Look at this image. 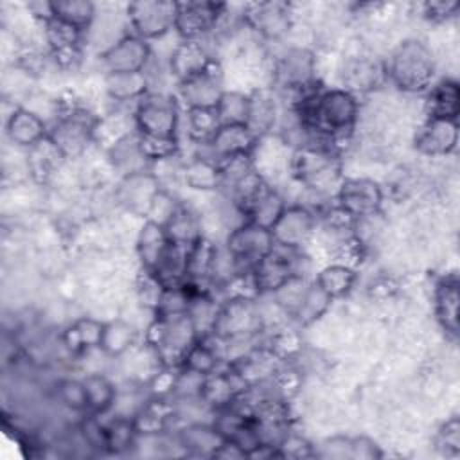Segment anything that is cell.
Returning a JSON list of instances; mask_svg holds the SVG:
<instances>
[{
	"mask_svg": "<svg viewBox=\"0 0 460 460\" xmlns=\"http://www.w3.org/2000/svg\"><path fill=\"white\" fill-rule=\"evenodd\" d=\"M385 72L386 83L401 93H426L435 83L437 58L424 40L406 38L385 58Z\"/></svg>",
	"mask_w": 460,
	"mask_h": 460,
	"instance_id": "obj_1",
	"label": "cell"
},
{
	"mask_svg": "<svg viewBox=\"0 0 460 460\" xmlns=\"http://www.w3.org/2000/svg\"><path fill=\"white\" fill-rule=\"evenodd\" d=\"M289 174L307 194L327 201L334 198L345 178L341 155L325 146H302L293 149L289 156Z\"/></svg>",
	"mask_w": 460,
	"mask_h": 460,
	"instance_id": "obj_2",
	"label": "cell"
},
{
	"mask_svg": "<svg viewBox=\"0 0 460 460\" xmlns=\"http://www.w3.org/2000/svg\"><path fill=\"white\" fill-rule=\"evenodd\" d=\"M318 77L316 54L305 45H291L280 50L270 66V86L277 92L280 102H288L314 84Z\"/></svg>",
	"mask_w": 460,
	"mask_h": 460,
	"instance_id": "obj_3",
	"label": "cell"
},
{
	"mask_svg": "<svg viewBox=\"0 0 460 460\" xmlns=\"http://www.w3.org/2000/svg\"><path fill=\"white\" fill-rule=\"evenodd\" d=\"M199 340V334L187 313L153 316L144 331V343L149 345L162 367L180 368L187 350Z\"/></svg>",
	"mask_w": 460,
	"mask_h": 460,
	"instance_id": "obj_4",
	"label": "cell"
},
{
	"mask_svg": "<svg viewBox=\"0 0 460 460\" xmlns=\"http://www.w3.org/2000/svg\"><path fill=\"white\" fill-rule=\"evenodd\" d=\"M133 122L138 135L180 138L181 106L174 92H147L133 104Z\"/></svg>",
	"mask_w": 460,
	"mask_h": 460,
	"instance_id": "obj_5",
	"label": "cell"
},
{
	"mask_svg": "<svg viewBox=\"0 0 460 460\" xmlns=\"http://www.w3.org/2000/svg\"><path fill=\"white\" fill-rule=\"evenodd\" d=\"M266 320L259 309L257 298L232 296L223 298L212 334L221 340L259 338L264 332Z\"/></svg>",
	"mask_w": 460,
	"mask_h": 460,
	"instance_id": "obj_6",
	"label": "cell"
},
{
	"mask_svg": "<svg viewBox=\"0 0 460 460\" xmlns=\"http://www.w3.org/2000/svg\"><path fill=\"white\" fill-rule=\"evenodd\" d=\"M124 11L129 32L149 43L174 32L176 2L137 0L126 4Z\"/></svg>",
	"mask_w": 460,
	"mask_h": 460,
	"instance_id": "obj_7",
	"label": "cell"
},
{
	"mask_svg": "<svg viewBox=\"0 0 460 460\" xmlns=\"http://www.w3.org/2000/svg\"><path fill=\"white\" fill-rule=\"evenodd\" d=\"M243 23L262 41L284 40L295 25V7L289 2H250L243 7Z\"/></svg>",
	"mask_w": 460,
	"mask_h": 460,
	"instance_id": "obj_8",
	"label": "cell"
},
{
	"mask_svg": "<svg viewBox=\"0 0 460 460\" xmlns=\"http://www.w3.org/2000/svg\"><path fill=\"white\" fill-rule=\"evenodd\" d=\"M273 244L275 243L271 232L250 221H244L228 230L223 243L225 250L234 259L241 273L252 271L253 266L271 252Z\"/></svg>",
	"mask_w": 460,
	"mask_h": 460,
	"instance_id": "obj_9",
	"label": "cell"
},
{
	"mask_svg": "<svg viewBox=\"0 0 460 460\" xmlns=\"http://www.w3.org/2000/svg\"><path fill=\"white\" fill-rule=\"evenodd\" d=\"M332 199L356 221H361L381 214L385 190L381 183L372 178L345 176Z\"/></svg>",
	"mask_w": 460,
	"mask_h": 460,
	"instance_id": "obj_10",
	"label": "cell"
},
{
	"mask_svg": "<svg viewBox=\"0 0 460 460\" xmlns=\"http://www.w3.org/2000/svg\"><path fill=\"white\" fill-rule=\"evenodd\" d=\"M226 11L228 5L217 2H176L174 32L180 40L205 41L207 38L216 34Z\"/></svg>",
	"mask_w": 460,
	"mask_h": 460,
	"instance_id": "obj_11",
	"label": "cell"
},
{
	"mask_svg": "<svg viewBox=\"0 0 460 460\" xmlns=\"http://www.w3.org/2000/svg\"><path fill=\"white\" fill-rule=\"evenodd\" d=\"M261 138L244 124L219 126L216 133L203 144H196V153L223 164L235 156H253Z\"/></svg>",
	"mask_w": 460,
	"mask_h": 460,
	"instance_id": "obj_12",
	"label": "cell"
},
{
	"mask_svg": "<svg viewBox=\"0 0 460 460\" xmlns=\"http://www.w3.org/2000/svg\"><path fill=\"white\" fill-rule=\"evenodd\" d=\"M316 230L318 216L314 208L304 203H288L270 232L275 244L305 250V246L314 239Z\"/></svg>",
	"mask_w": 460,
	"mask_h": 460,
	"instance_id": "obj_13",
	"label": "cell"
},
{
	"mask_svg": "<svg viewBox=\"0 0 460 460\" xmlns=\"http://www.w3.org/2000/svg\"><path fill=\"white\" fill-rule=\"evenodd\" d=\"M225 90H226L225 88V72H223L221 63L216 59L201 74H198L183 83H178L174 95H176L181 110H194V108L216 110Z\"/></svg>",
	"mask_w": 460,
	"mask_h": 460,
	"instance_id": "obj_14",
	"label": "cell"
},
{
	"mask_svg": "<svg viewBox=\"0 0 460 460\" xmlns=\"http://www.w3.org/2000/svg\"><path fill=\"white\" fill-rule=\"evenodd\" d=\"M341 88L354 93L356 97L372 93L386 83L385 59L370 52L350 54L343 58L340 66Z\"/></svg>",
	"mask_w": 460,
	"mask_h": 460,
	"instance_id": "obj_15",
	"label": "cell"
},
{
	"mask_svg": "<svg viewBox=\"0 0 460 460\" xmlns=\"http://www.w3.org/2000/svg\"><path fill=\"white\" fill-rule=\"evenodd\" d=\"M153 59V47L149 41L138 38L133 32L124 34L113 45L99 54V65L102 74L122 72H144Z\"/></svg>",
	"mask_w": 460,
	"mask_h": 460,
	"instance_id": "obj_16",
	"label": "cell"
},
{
	"mask_svg": "<svg viewBox=\"0 0 460 460\" xmlns=\"http://www.w3.org/2000/svg\"><path fill=\"white\" fill-rule=\"evenodd\" d=\"M413 147L428 158H446L453 155L458 147V120L424 117L415 129Z\"/></svg>",
	"mask_w": 460,
	"mask_h": 460,
	"instance_id": "obj_17",
	"label": "cell"
},
{
	"mask_svg": "<svg viewBox=\"0 0 460 460\" xmlns=\"http://www.w3.org/2000/svg\"><path fill=\"white\" fill-rule=\"evenodd\" d=\"M164 187L151 171L129 174L119 180L115 187V203L122 207L129 216L144 217L149 212L151 203Z\"/></svg>",
	"mask_w": 460,
	"mask_h": 460,
	"instance_id": "obj_18",
	"label": "cell"
},
{
	"mask_svg": "<svg viewBox=\"0 0 460 460\" xmlns=\"http://www.w3.org/2000/svg\"><path fill=\"white\" fill-rule=\"evenodd\" d=\"M216 61L210 47L205 41L196 40H180L171 49L165 65L169 70V75L174 79V83H183L203 70H207Z\"/></svg>",
	"mask_w": 460,
	"mask_h": 460,
	"instance_id": "obj_19",
	"label": "cell"
},
{
	"mask_svg": "<svg viewBox=\"0 0 460 460\" xmlns=\"http://www.w3.org/2000/svg\"><path fill=\"white\" fill-rule=\"evenodd\" d=\"M246 126L259 137H271L282 119V102L271 86H257L250 93Z\"/></svg>",
	"mask_w": 460,
	"mask_h": 460,
	"instance_id": "obj_20",
	"label": "cell"
},
{
	"mask_svg": "<svg viewBox=\"0 0 460 460\" xmlns=\"http://www.w3.org/2000/svg\"><path fill=\"white\" fill-rule=\"evenodd\" d=\"M5 137L14 147L29 151L49 137V122L31 108L18 104L5 119Z\"/></svg>",
	"mask_w": 460,
	"mask_h": 460,
	"instance_id": "obj_21",
	"label": "cell"
},
{
	"mask_svg": "<svg viewBox=\"0 0 460 460\" xmlns=\"http://www.w3.org/2000/svg\"><path fill=\"white\" fill-rule=\"evenodd\" d=\"M433 313L440 329L449 340L458 338V277L444 273L433 286Z\"/></svg>",
	"mask_w": 460,
	"mask_h": 460,
	"instance_id": "obj_22",
	"label": "cell"
},
{
	"mask_svg": "<svg viewBox=\"0 0 460 460\" xmlns=\"http://www.w3.org/2000/svg\"><path fill=\"white\" fill-rule=\"evenodd\" d=\"M174 440L187 455L214 458L216 451L226 440L210 422H187L176 429Z\"/></svg>",
	"mask_w": 460,
	"mask_h": 460,
	"instance_id": "obj_23",
	"label": "cell"
},
{
	"mask_svg": "<svg viewBox=\"0 0 460 460\" xmlns=\"http://www.w3.org/2000/svg\"><path fill=\"white\" fill-rule=\"evenodd\" d=\"M460 113V86L453 77L435 81L424 97V117L458 120Z\"/></svg>",
	"mask_w": 460,
	"mask_h": 460,
	"instance_id": "obj_24",
	"label": "cell"
},
{
	"mask_svg": "<svg viewBox=\"0 0 460 460\" xmlns=\"http://www.w3.org/2000/svg\"><path fill=\"white\" fill-rule=\"evenodd\" d=\"M106 160L110 167L120 176H129L144 171H151V162L144 156L138 142L137 131L126 135L124 138L117 140L111 147L106 151Z\"/></svg>",
	"mask_w": 460,
	"mask_h": 460,
	"instance_id": "obj_25",
	"label": "cell"
},
{
	"mask_svg": "<svg viewBox=\"0 0 460 460\" xmlns=\"http://www.w3.org/2000/svg\"><path fill=\"white\" fill-rule=\"evenodd\" d=\"M149 79L146 72L102 74V92L115 104H135L149 92Z\"/></svg>",
	"mask_w": 460,
	"mask_h": 460,
	"instance_id": "obj_26",
	"label": "cell"
},
{
	"mask_svg": "<svg viewBox=\"0 0 460 460\" xmlns=\"http://www.w3.org/2000/svg\"><path fill=\"white\" fill-rule=\"evenodd\" d=\"M66 158L63 153L50 142L47 137L38 146L25 151V167L27 174L40 185L49 183L63 167Z\"/></svg>",
	"mask_w": 460,
	"mask_h": 460,
	"instance_id": "obj_27",
	"label": "cell"
},
{
	"mask_svg": "<svg viewBox=\"0 0 460 460\" xmlns=\"http://www.w3.org/2000/svg\"><path fill=\"white\" fill-rule=\"evenodd\" d=\"M181 185L198 192H219L221 189V167L214 160L194 153L189 160H183Z\"/></svg>",
	"mask_w": 460,
	"mask_h": 460,
	"instance_id": "obj_28",
	"label": "cell"
},
{
	"mask_svg": "<svg viewBox=\"0 0 460 460\" xmlns=\"http://www.w3.org/2000/svg\"><path fill=\"white\" fill-rule=\"evenodd\" d=\"M316 456L325 458H381L383 451L368 437H350V435H334L325 438L320 444Z\"/></svg>",
	"mask_w": 460,
	"mask_h": 460,
	"instance_id": "obj_29",
	"label": "cell"
},
{
	"mask_svg": "<svg viewBox=\"0 0 460 460\" xmlns=\"http://www.w3.org/2000/svg\"><path fill=\"white\" fill-rule=\"evenodd\" d=\"M102 331H104V322L92 316H81L63 331L61 343L70 354H77V356L92 350H99Z\"/></svg>",
	"mask_w": 460,
	"mask_h": 460,
	"instance_id": "obj_30",
	"label": "cell"
},
{
	"mask_svg": "<svg viewBox=\"0 0 460 460\" xmlns=\"http://www.w3.org/2000/svg\"><path fill=\"white\" fill-rule=\"evenodd\" d=\"M169 244V237L162 225L144 219L135 235V253L142 270L153 271Z\"/></svg>",
	"mask_w": 460,
	"mask_h": 460,
	"instance_id": "obj_31",
	"label": "cell"
},
{
	"mask_svg": "<svg viewBox=\"0 0 460 460\" xmlns=\"http://www.w3.org/2000/svg\"><path fill=\"white\" fill-rule=\"evenodd\" d=\"M165 234L169 241L190 248L198 239L205 235L201 216L185 201H180L174 214L165 223Z\"/></svg>",
	"mask_w": 460,
	"mask_h": 460,
	"instance_id": "obj_32",
	"label": "cell"
},
{
	"mask_svg": "<svg viewBox=\"0 0 460 460\" xmlns=\"http://www.w3.org/2000/svg\"><path fill=\"white\" fill-rule=\"evenodd\" d=\"M137 340L138 329L135 323L124 318H113L110 322H104L99 350L111 359H119L137 345Z\"/></svg>",
	"mask_w": 460,
	"mask_h": 460,
	"instance_id": "obj_33",
	"label": "cell"
},
{
	"mask_svg": "<svg viewBox=\"0 0 460 460\" xmlns=\"http://www.w3.org/2000/svg\"><path fill=\"white\" fill-rule=\"evenodd\" d=\"M288 201L280 194V190H277L271 183H268L244 210V219L271 230V226L275 225V221L279 219Z\"/></svg>",
	"mask_w": 460,
	"mask_h": 460,
	"instance_id": "obj_34",
	"label": "cell"
},
{
	"mask_svg": "<svg viewBox=\"0 0 460 460\" xmlns=\"http://www.w3.org/2000/svg\"><path fill=\"white\" fill-rule=\"evenodd\" d=\"M313 280L331 300H338L354 289L358 282V270L340 262H329L316 273Z\"/></svg>",
	"mask_w": 460,
	"mask_h": 460,
	"instance_id": "obj_35",
	"label": "cell"
},
{
	"mask_svg": "<svg viewBox=\"0 0 460 460\" xmlns=\"http://www.w3.org/2000/svg\"><path fill=\"white\" fill-rule=\"evenodd\" d=\"M83 383L88 397V413H108L113 408L117 397V386L113 385V381L101 372H92L83 377Z\"/></svg>",
	"mask_w": 460,
	"mask_h": 460,
	"instance_id": "obj_36",
	"label": "cell"
},
{
	"mask_svg": "<svg viewBox=\"0 0 460 460\" xmlns=\"http://www.w3.org/2000/svg\"><path fill=\"white\" fill-rule=\"evenodd\" d=\"M334 300H331L320 288L314 280L309 282L296 311L293 313L291 320L300 325V327H307V325H313L314 322H318L331 307Z\"/></svg>",
	"mask_w": 460,
	"mask_h": 460,
	"instance_id": "obj_37",
	"label": "cell"
},
{
	"mask_svg": "<svg viewBox=\"0 0 460 460\" xmlns=\"http://www.w3.org/2000/svg\"><path fill=\"white\" fill-rule=\"evenodd\" d=\"M54 18L63 20L83 32H88L97 16V5L88 0H59L52 2Z\"/></svg>",
	"mask_w": 460,
	"mask_h": 460,
	"instance_id": "obj_38",
	"label": "cell"
},
{
	"mask_svg": "<svg viewBox=\"0 0 460 460\" xmlns=\"http://www.w3.org/2000/svg\"><path fill=\"white\" fill-rule=\"evenodd\" d=\"M183 120H185V133L190 142L203 144L207 142L216 129L221 126L216 110L208 108H194V110H183Z\"/></svg>",
	"mask_w": 460,
	"mask_h": 460,
	"instance_id": "obj_39",
	"label": "cell"
},
{
	"mask_svg": "<svg viewBox=\"0 0 460 460\" xmlns=\"http://www.w3.org/2000/svg\"><path fill=\"white\" fill-rule=\"evenodd\" d=\"M248 108H250V95L239 90H225L221 95L216 113L221 126L228 124H244L248 120Z\"/></svg>",
	"mask_w": 460,
	"mask_h": 460,
	"instance_id": "obj_40",
	"label": "cell"
},
{
	"mask_svg": "<svg viewBox=\"0 0 460 460\" xmlns=\"http://www.w3.org/2000/svg\"><path fill=\"white\" fill-rule=\"evenodd\" d=\"M135 296H137V302L153 313L155 316V311L162 300V295L165 291V286L158 280V277L147 270H138L137 277H135Z\"/></svg>",
	"mask_w": 460,
	"mask_h": 460,
	"instance_id": "obj_41",
	"label": "cell"
},
{
	"mask_svg": "<svg viewBox=\"0 0 460 460\" xmlns=\"http://www.w3.org/2000/svg\"><path fill=\"white\" fill-rule=\"evenodd\" d=\"M56 397L58 402L66 408L68 411L75 413H88V397L83 379L75 377H65L56 385Z\"/></svg>",
	"mask_w": 460,
	"mask_h": 460,
	"instance_id": "obj_42",
	"label": "cell"
},
{
	"mask_svg": "<svg viewBox=\"0 0 460 460\" xmlns=\"http://www.w3.org/2000/svg\"><path fill=\"white\" fill-rule=\"evenodd\" d=\"M435 449L446 456H456L460 453V422L458 417L453 415L446 419L433 435Z\"/></svg>",
	"mask_w": 460,
	"mask_h": 460,
	"instance_id": "obj_43",
	"label": "cell"
},
{
	"mask_svg": "<svg viewBox=\"0 0 460 460\" xmlns=\"http://www.w3.org/2000/svg\"><path fill=\"white\" fill-rule=\"evenodd\" d=\"M277 453H279V458H305V456H314V447L305 437L293 433L289 429L286 437L279 442Z\"/></svg>",
	"mask_w": 460,
	"mask_h": 460,
	"instance_id": "obj_44",
	"label": "cell"
},
{
	"mask_svg": "<svg viewBox=\"0 0 460 460\" xmlns=\"http://www.w3.org/2000/svg\"><path fill=\"white\" fill-rule=\"evenodd\" d=\"M458 2H424L420 4V16L431 23H446L456 16Z\"/></svg>",
	"mask_w": 460,
	"mask_h": 460,
	"instance_id": "obj_45",
	"label": "cell"
}]
</instances>
